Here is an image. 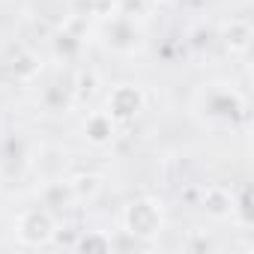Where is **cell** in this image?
Here are the masks:
<instances>
[{"label":"cell","mask_w":254,"mask_h":254,"mask_svg":"<svg viewBox=\"0 0 254 254\" xmlns=\"http://www.w3.org/2000/svg\"><path fill=\"white\" fill-rule=\"evenodd\" d=\"M126 224H129V233L135 236H153L162 227V212L153 200H138L126 212Z\"/></svg>","instance_id":"obj_1"},{"label":"cell","mask_w":254,"mask_h":254,"mask_svg":"<svg viewBox=\"0 0 254 254\" xmlns=\"http://www.w3.org/2000/svg\"><path fill=\"white\" fill-rule=\"evenodd\" d=\"M51 233H54V224H51L48 212H39V209H33V212L21 215L18 236H21L24 242H30V245H39V242H48V239H51Z\"/></svg>","instance_id":"obj_2"},{"label":"cell","mask_w":254,"mask_h":254,"mask_svg":"<svg viewBox=\"0 0 254 254\" xmlns=\"http://www.w3.org/2000/svg\"><path fill=\"white\" fill-rule=\"evenodd\" d=\"M141 93L135 90V87H117L114 93H111V99H108V114L111 117H117V120H129V117H135L138 111H141Z\"/></svg>","instance_id":"obj_3"},{"label":"cell","mask_w":254,"mask_h":254,"mask_svg":"<svg viewBox=\"0 0 254 254\" xmlns=\"http://www.w3.org/2000/svg\"><path fill=\"white\" fill-rule=\"evenodd\" d=\"M84 132H87V138H90L93 144H108L111 135H114V117H111V114H96V117H90L87 126H84Z\"/></svg>","instance_id":"obj_4"},{"label":"cell","mask_w":254,"mask_h":254,"mask_svg":"<svg viewBox=\"0 0 254 254\" xmlns=\"http://www.w3.org/2000/svg\"><path fill=\"white\" fill-rule=\"evenodd\" d=\"M248 39H251V30H248L245 24H230V30H227V45H230L233 51H245V48H248Z\"/></svg>","instance_id":"obj_5"},{"label":"cell","mask_w":254,"mask_h":254,"mask_svg":"<svg viewBox=\"0 0 254 254\" xmlns=\"http://www.w3.org/2000/svg\"><path fill=\"white\" fill-rule=\"evenodd\" d=\"M206 209H209L212 215H227V212H230V200L215 189V191H209V206H206Z\"/></svg>","instance_id":"obj_6"},{"label":"cell","mask_w":254,"mask_h":254,"mask_svg":"<svg viewBox=\"0 0 254 254\" xmlns=\"http://www.w3.org/2000/svg\"><path fill=\"white\" fill-rule=\"evenodd\" d=\"M81 248H99V251H108L111 248V239H99V236H90V239H81Z\"/></svg>","instance_id":"obj_7"}]
</instances>
